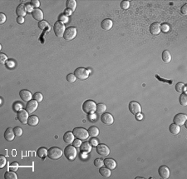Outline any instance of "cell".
Wrapping results in <instances>:
<instances>
[{"label": "cell", "instance_id": "6da1fadb", "mask_svg": "<svg viewBox=\"0 0 187 179\" xmlns=\"http://www.w3.org/2000/svg\"><path fill=\"white\" fill-rule=\"evenodd\" d=\"M63 156V151L61 148L53 147L47 150V157L52 160H57Z\"/></svg>", "mask_w": 187, "mask_h": 179}, {"label": "cell", "instance_id": "7a4b0ae2", "mask_svg": "<svg viewBox=\"0 0 187 179\" xmlns=\"http://www.w3.org/2000/svg\"><path fill=\"white\" fill-rule=\"evenodd\" d=\"M64 155L68 160L73 161L77 157V151L76 147L73 145L67 146L65 147V150H64Z\"/></svg>", "mask_w": 187, "mask_h": 179}, {"label": "cell", "instance_id": "3957f363", "mask_svg": "<svg viewBox=\"0 0 187 179\" xmlns=\"http://www.w3.org/2000/svg\"><path fill=\"white\" fill-rule=\"evenodd\" d=\"M72 133L74 134V137L81 140H86L89 137V134L87 129L83 127H75L72 130Z\"/></svg>", "mask_w": 187, "mask_h": 179}, {"label": "cell", "instance_id": "277c9868", "mask_svg": "<svg viewBox=\"0 0 187 179\" xmlns=\"http://www.w3.org/2000/svg\"><path fill=\"white\" fill-rule=\"evenodd\" d=\"M82 110L86 113H92L97 111V104L94 101L87 100L82 104Z\"/></svg>", "mask_w": 187, "mask_h": 179}, {"label": "cell", "instance_id": "5b68a950", "mask_svg": "<svg viewBox=\"0 0 187 179\" xmlns=\"http://www.w3.org/2000/svg\"><path fill=\"white\" fill-rule=\"evenodd\" d=\"M53 30H54V34H55L56 37H57V38L63 37L65 30H66L64 23L61 22L60 21L56 22L54 23V26H53Z\"/></svg>", "mask_w": 187, "mask_h": 179}, {"label": "cell", "instance_id": "8992f818", "mask_svg": "<svg viewBox=\"0 0 187 179\" xmlns=\"http://www.w3.org/2000/svg\"><path fill=\"white\" fill-rule=\"evenodd\" d=\"M77 28L74 27H69L65 30V33L63 35V38L66 41H72L77 36Z\"/></svg>", "mask_w": 187, "mask_h": 179}, {"label": "cell", "instance_id": "52a82bcc", "mask_svg": "<svg viewBox=\"0 0 187 179\" xmlns=\"http://www.w3.org/2000/svg\"><path fill=\"white\" fill-rule=\"evenodd\" d=\"M74 75L79 80H86L89 77V72L84 67H77L74 71Z\"/></svg>", "mask_w": 187, "mask_h": 179}, {"label": "cell", "instance_id": "ba28073f", "mask_svg": "<svg viewBox=\"0 0 187 179\" xmlns=\"http://www.w3.org/2000/svg\"><path fill=\"white\" fill-rule=\"evenodd\" d=\"M97 153L101 157H107L110 154V148L105 144H98L97 146Z\"/></svg>", "mask_w": 187, "mask_h": 179}, {"label": "cell", "instance_id": "9c48e42d", "mask_svg": "<svg viewBox=\"0 0 187 179\" xmlns=\"http://www.w3.org/2000/svg\"><path fill=\"white\" fill-rule=\"evenodd\" d=\"M187 120V116L183 113H178L173 118V123L178 126H183Z\"/></svg>", "mask_w": 187, "mask_h": 179}, {"label": "cell", "instance_id": "30bf717a", "mask_svg": "<svg viewBox=\"0 0 187 179\" xmlns=\"http://www.w3.org/2000/svg\"><path fill=\"white\" fill-rule=\"evenodd\" d=\"M129 110H130V112H132V114L136 115L137 113H140V112H142V107H141V105L137 102L132 101L129 103Z\"/></svg>", "mask_w": 187, "mask_h": 179}, {"label": "cell", "instance_id": "8fae6325", "mask_svg": "<svg viewBox=\"0 0 187 179\" xmlns=\"http://www.w3.org/2000/svg\"><path fill=\"white\" fill-rule=\"evenodd\" d=\"M17 117H18V119L19 120V122H21L22 124H27L28 123V112H27V110H20L18 111L17 113Z\"/></svg>", "mask_w": 187, "mask_h": 179}, {"label": "cell", "instance_id": "7c38bea8", "mask_svg": "<svg viewBox=\"0 0 187 179\" xmlns=\"http://www.w3.org/2000/svg\"><path fill=\"white\" fill-rule=\"evenodd\" d=\"M101 120L102 123H104L105 125H111L114 123V118L113 116L108 113V112H104L101 116Z\"/></svg>", "mask_w": 187, "mask_h": 179}, {"label": "cell", "instance_id": "4fadbf2b", "mask_svg": "<svg viewBox=\"0 0 187 179\" xmlns=\"http://www.w3.org/2000/svg\"><path fill=\"white\" fill-rule=\"evenodd\" d=\"M38 102L36 100H30L29 102H27L26 105V110L28 113H33V112H35L38 109Z\"/></svg>", "mask_w": 187, "mask_h": 179}, {"label": "cell", "instance_id": "5bb4252c", "mask_svg": "<svg viewBox=\"0 0 187 179\" xmlns=\"http://www.w3.org/2000/svg\"><path fill=\"white\" fill-rule=\"evenodd\" d=\"M19 96L21 98V99L26 102H29L30 100H32V98H33V96L32 95L31 92H29L28 90L27 89H22L19 92Z\"/></svg>", "mask_w": 187, "mask_h": 179}, {"label": "cell", "instance_id": "9a60e30c", "mask_svg": "<svg viewBox=\"0 0 187 179\" xmlns=\"http://www.w3.org/2000/svg\"><path fill=\"white\" fill-rule=\"evenodd\" d=\"M158 173L160 175V177L163 179H167L170 178V174H171V172H170V169L168 167L166 166H161L158 169Z\"/></svg>", "mask_w": 187, "mask_h": 179}, {"label": "cell", "instance_id": "2e32d148", "mask_svg": "<svg viewBox=\"0 0 187 179\" xmlns=\"http://www.w3.org/2000/svg\"><path fill=\"white\" fill-rule=\"evenodd\" d=\"M32 16L35 20L41 22L43 19V12L40 9H34V10L32 12Z\"/></svg>", "mask_w": 187, "mask_h": 179}, {"label": "cell", "instance_id": "e0dca14e", "mask_svg": "<svg viewBox=\"0 0 187 179\" xmlns=\"http://www.w3.org/2000/svg\"><path fill=\"white\" fill-rule=\"evenodd\" d=\"M15 133H14V131L13 129L11 127H9L6 129V131L4 132V138L8 141V142H12L14 140V137H15Z\"/></svg>", "mask_w": 187, "mask_h": 179}, {"label": "cell", "instance_id": "ac0fdd59", "mask_svg": "<svg viewBox=\"0 0 187 179\" xmlns=\"http://www.w3.org/2000/svg\"><path fill=\"white\" fill-rule=\"evenodd\" d=\"M101 26L103 30L105 31H109L111 29L112 26H113V22L111 19H109V18H106L104 20H102V22L101 23Z\"/></svg>", "mask_w": 187, "mask_h": 179}, {"label": "cell", "instance_id": "d6986e66", "mask_svg": "<svg viewBox=\"0 0 187 179\" xmlns=\"http://www.w3.org/2000/svg\"><path fill=\"white\" fill-rule=\"evenodd\" d=\"M104 165L110 170H114L117 168V162L112 158H106L104 160Z\"/></svg>", "mask_w": 187, "mask_h": 179}, {"label": "cell", "instance_id": "ffe728a7", "mask_svg": "<svg viewBox=\"0 0 187 179\" xmlns=\"http://www.w3.org/2000/svg\"><path fill=\"white\" fill-rule=\"evenodd\" d=\"M150 32L152 35H158L161 33V24L158 22H154L150 26Z\"/></svg>", "mask_w": 187, "mask_h": 179}, {"label": "cell", "instance_id": "44dd1931", "mask_svg": "<svg viewBox=\"0 0 187 179\" xmlns=\"http://www.w3.org/2000/svg\"><path fill=\"white\" fill-rule=\"evenodd\" d=\"M27 9H26V7L24 4H19L17 9H16V14L18 16V17H24L26 16L27 14Z\"/></svg>", "mask_w": 187, "mask_h": 179}, {"label": "cell", "instance_id": "7402d4cb", "mask_svg": "<svg viewBox=\"0 0 187 179\" xmlns=\"http://www.w3.org/2000/svg\"><path fill=\"white\" fill-rule=\"evenodd\" d=\"M74 134L72 132H67L63 135V141L66 143H72L73 141H74Z\"/></svg>", "mask_w": 187, "mask_h": 179}, {"label": "cell", "instance_id": "603a6c76", "mask_svg": "<svg viewBox=\"0 0 187 179\" xmlns=\"http://www.w3.org/2000/svg\"><path fill=\"white\" fill-rule=\"evenodd\" d=\"M88 132L89 136H90V137H98V135H99L100 133L99 129H98L97 127H95V126L90 127L88 128Z\"/></svg>", "mask_w": 187, "mask_h": 179}, {"label": "cell", "instance_id": "cb8c5ba5", "mask_svg": "<svg viewBox=\"0 0 187 179\" xmlns=\"http://www.w3.org/2000/svg\"><path fill=\"white\" fill-rule=\"evenodd\" d=\"M67 9L71 12H73L77 9V2L75 0H68L66 2Z\"/></svg>", "mask_w": 187, "mask_h": 179}, {"label": "cell", "instance_id": "d4e9b609", "mask_svg": "<svg viewBox=\"0 0 187 179\" xmlns=\"http://www.w3.org/2000/svg\"><path fill=\"white\" fill-rule=\"evenodd\" d=\"M80 149L82 153H89L92 151V145L90 143H83L80 147Z\"/></svg>", "mask_w": 187, "mask_h": 179}, {"label": "cell", "instance_id": "484cf974", "mask_svg": "<svg viewBox=\"0 0 187 179\" xmlns=\"http://www.w3.org/2000/svg\"><path fill=\"white\" fill-rule=\"evenodd\" d=\"M169 130H170V132H171V134L177 135L179 134L180 132V127L178 126V125H176L175 123H172V124L170 125V127H169Z\"/></svg>", "mask_w": 187, "mask_h": 179}, {"label": "cell", "instance_id": "4316f807", "mask_svg": "<svg viewBox=\"0 0 187 179\" xmlns=\"http://www.w3.org/2000/svg\"><path fill=\"white\" fill-rule=\"evenodd\" d=\"M39 123V119L37 116L33 115V116H30L28 118V124L31 127H34V126H37Z\"/></svg>", "mask_w": 187, "mask_h": 179}, {"label": "cell", "instance_id": "83f0119b", "mask_svg": "<svg viewBox=\"0 0 187 179\" xmlns=\"http://www.w3.org/2000/svg\"><path fill=\"white\" fill-rule=\"evenodd\" d=\"M99 172L104 178H110L111 175V170L107 168H100Z\"/></svg>", "mask_w": 187, "mask_h": 179}, {"label": "cell", "instance_id": "f1b7e54d", "mask_svg": "<svg viewBox=\"0 0 187 179\" xmlns=\"http://www.w3.org/2000/svg\"><path fill=\"white\" fill-rule=\"evenodd\" d=\"M162 60L165 63H169L171 61V55L168 50H164L162 53Z\"/></svg>", "mask_w": 187, "mask_h": 179}, {"label": "cell", "instance_id": "f546056e", "mask_svg": "<svg viewBox=\"0 0 187 179\" xmlns=\"http://www.w3.org/2000/svg\"><path fill=\"white\" fill-rule=\"evenodd\" d=\"M37 154L38 157L40 158H45L46 157H47V149H46L45 147H40L38 152H37Z\"/></svg>", "mask_w": 187, "mask_h": 179}, {"label": "cell", "instance_id": "4dcf8cb0", "mask_svg": "<svg viewBox=\"0 0 187 179\" xmlns=\"http://www.w3.org/2000/svg\"><path fill=\"white\" fill-rule=\"evenodd\" d=\"M179 101H180V103L181 106L183 107H186L187 106V95L186 93H182L180 94V97L179 98Z\"/></svg>", "mask_w": 187, "mask_h": 179}, {"label": "cell", "instance_id": "1f68e13d", "mask_svg": "<svg viewBox=\"0 0 187 179\" xmlns=\"http://www.w3.org/2000/svg\"><path fill=\"white\" fill-rule=\"evenodd\" d=\"M4 178L5 179H17L18 178V176L17 174L14 172H6L5 174H4Z\"/></svg>", "mask_w": 187, "mask_h": 179}, {"label": "cell", "instance_id": "d6a6232c", "mask_svg": "<svg viewBox=\"0 0 187 179\" xmlns=\"http://www.w3.org/2000/svg\"><path fill=\"white\" fill-rule=\"evenodd\" d=\"M107 105L104 103H99L97 105V112L100 113H104L107 111Z\"/></svg>", "mask_w": 187, "mask_h": 179}, {"label": "cell", "instance_id": "836d02e7", "mask_svg": "<svg viewBox=\"0 0 187 179\" xmlns=\"http://www.w3.org/2000/svg\"><path fill=\"white\" fill-rule=\"evenodd\" d=\"M38 28L41 29V30H44L46 28H47L49 30V24L48 22H46V21H41V22H38Z\"/></svg>", "mask_w": 187, "mask_h": 179}, {"label": "cell", "instance_id": "e575fe53", "mask_svg": "<svg viewBox=\"0 0 187 179\" xmlns=\"http://www.w3.org/2000/svg\"><path fill=\"white\" fill-rule=\"evenodd\" d=\"M33 98L34 100H36L38 102H41L43 99V95L41 92H35L33 95Z\"/></svg>", "mask_w": 187, "mask_h": 179}, {"label": "cell", "instance_id": "d590c367", "mask_svg": "<svg viewBox=\"0 0 187 179\" xmlns=\"http://www.w3.org/2000/svg\"><path fill=\"white\" fill-rule=\"evenodd\" d=\"M94 165L97 168H102V166L104 165V161L101 160V158H97L94 160Z\"/></svg>", "mask_w": 187, "mask_h": 179}, {"label": "cell", "instance_id": "8d00e7d4", "mask_svg": "<svg viewBox=\"0 0 187 179\" xmlns=\"http://www.w3.org/2000/svg\"><path fill=\"white\" fill-rule=\"evenodd\" d=\"M13 110H14V111L18 112V111H20V110H22V104L21 102H15V103L13 104Z\"/></svg>", "mask_w": 187, "mask_h": 179}, {"label": "cell", "instance_id": "74e56055", "mask_svg": "<svg viewBox=\"0 0 187 179\" xmlns=\"http://www.w3.org/2000/svg\"><path fill=\"white\" fill-rule=\"evenodd\" d=\"M185 84L183 83H178L176 85V90L177 92H183V89L185 88Z\"/></svg>", "mask_w": 187, "mask_h": 179}, {"label": "cell", "instance_id": "f35d334b", "mask_svg": "<svg viewBox=\"0 0 187 179\" xmlns=\"http://www.w3.org/2000/svg\"><path fill=\"white\" fill-rule=\"evenodd\" d=\"M7 163V158L5 156L1 155L0 156V168H3L6 166Z\"/></svg>", "mask_w": 187, "mask_h": 179}, {"label": "cell", "instance_id": "ab89813d", "mask_svg": "<svg viewBox=\"0 0 187 179\" xmlns=\"http://www.w3.org/2000/svg\"><path fill=\"white\" fill-rule=\"evenodd\" d=\"M129 7H130V2H129V1H121V8L123 10L128 9Z\"/></svg>", "mask_w": 187, "mask_h": 179}, {"label": "cell", "instance_id": "60d3db41", "mask_svg": "<svg viewBox=\"0 0 187 179\" xmlns=\"http://www.w3.org/2000/svg\"><path fill=\"white\" fill-rule=\"evenodd\" d=\"M13 131H14V133H15V136L16 137H21L22 135V129L19 127H16L13 128Z\"/></svg>", "mask_w": 187, "mask_h": 179}, {"label": "cell", "instance_id": "b9f144b4", "mask_svg": "<svg viewBox=\"0 0 187 179\" xmlns=\"http://www.w3.org/2000/svg\"><path fill=\"white\" fill-rule=\"evenodd\" d=\"M76 76L74 75V73L72 74V73H70V74H68L67 76V82H69V83H74L75 81H76Z\"/></svg>", "mask_w": 187, "mask_h": 179}, {"label": "cell", "instance_id": "7bdbcfd3", "mask_svg": "<svg viewBox=\"0 0 187 179\" xmlns=\"http://www.w3.org/2000/svg\"><path fill=\"white\" fill-rule=\"evenodd\" d=\"M161 31L164 32V33H167L170 31V26L167 23H162L161 25Z\"/></svg>", "mask_w": 187, "mask_h": 179}, {"label": "cell", "instance_id": "ee69618b", "mask_svg": "<svg viewBox=\"0 0 187 179\" xmlns=\"http://www.w3.org/2000/svg\"><path fill=\"white\" fill-rule=\"evenodd\" d=\"M59 21L63 23H66L68 22V16H67L66 14H61L59 17Z\"/></svg>", "mask_w": 187, "mask_h": 179}, {"label": "cell", "instance_id": "f6af8a7d", "mask_svg": "<svg viewBox=\"0 0 187 179\" xmlns=\"http://www.w3.org/2000/svg\"><path fill=\"white\" fill-rule=\"evenodd\" d=\"M82 140L81 139H78V138H77V139H74V141H73V143H72V144H73V146L75 147H81V145H82Z\"/></svg>", "mask_w": 187, "mask_h": 179}, {"label": "cell", "instance_id": "bcb514c9", "mask_svg": "<svg viewBox=\"0 0 187 179\" xmlns=\"http://www.w3.org/2000/svg\"><path fill=\"white\" fill-rule=\"evenodd\" d=\"M31 5L34 9H38V7L40 6V2L38 0H32L31 1Z\"/></svg>", "mask_w": 187, "mask_h": 179}, {"label": "cell", "instance_id": "7dc6e473", "mask_svg": "<svg viewBox=\"0 0 187 179\" xmlns=\"http://www.w3.org/2000/svg\"><path fill=\"white\" fill-rule=\"evenodd\" d=\"M7 60H8V57L6 56L4 54H0V61H1L2 64H5Z\"/></svg>", "mask_w": 187, "mask_h": 179}, {"label": "cell", "instance_id": "c3c4849f", "mask_svg": "<svg viewBox=\"0 0 187 179\" xmlns=\"http://www.w3.org/2000/svg\"><path fill=\"white\" fill-rule=\"evenodd\" d=\"M90 144L92 146H93V147H97V146L98 145V142H97V140L96 139V137H92V138L90 140Z\"/></svg>", "mask_w": 187, "mask_h": 179}, {"label": "cell", "instance_id": "681fc988", "mask_svg": "<svg viewBox=\"0 0 187 179\" xmlns=\"http://www.w3.org/2000/svg\"><path fill=\"white\" fill-rule=\"evenodd\" d=\"M6 21V15L4 13H0V23L3 24Z\"/></svg>", "mask_w": 187, "mask_h": 179}, {"label": "cell", "instance_id": "f907efd6", "mask_svg": "<svg viewBox=\"0 0 187 179\" xmlns=\"http://www.w3.org/2000/svg\"><path fill=\"white\" fill-rule=\"evenodd\" d=\"M180 11H181V13L183 14V15H186L187 14V4H184L182 7H181V9H180Z\"/></svg>", "mask_w": 187, "mask_h": 179}, {"label": "cell", "instance_id": "816d5d0a", "mask_svg": "<svg viewBox=\"0 0 187 179\" xmlns=\"http://www.w3.org/2000/svg\"><path fill=\"white\" fill-rule=\"evenodd\" d=\"M16 21H17V22H18V24H22V23H24V22H25V19H24L23 17H18Z\"/></svg>", "mask_w": 187, "mask_h": 179}, {"label": "cell", "instance_id": "f5cc1de1", "mask_svg": "<svg viewBox=\"0 0 187 179\" xmlns=\"http://www.w3.org/2000/svg\"><path fill=\"white\" fill-rule=\"evenodd\" d=\"M25 7H26V9H27V11L28 12H31V13H32V12L34 10L33 7L31 5V4H26Z\"/></svg>", "mask_w": 187, "mask_h": 179}, {"label": "cell", "instance_id": "db71d44e", "mask_svg": "<svg viewBox=\"0 0 187 179\" xmlns=\"http://www.w3.org/2000/svg\"><path fill=\"white\" fill-rule=\"evenodd\" d=\"M136 119L137 120H142V119H143V115L140 112V113H137L136 114Z\"/></svg>", "mask_w": 187, "mask_h": 179}, {"label": "cell", "instance_id": "11a10c76", "mask_svg": "<svg viewBox=\"0 0 187 179\" xmlns=\"http://www.w3.org/2000/svg\"><path fill=\"white\" fill-rule=\"evenodd\" d=\"M64 14H66L67 16H68V15H70V14H71V12H70V11H68V10H67V9L66 12H65V13H64Z\"/></svg>", "mask_w": 187, "mask_h": 179}]
</instances>
